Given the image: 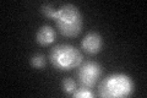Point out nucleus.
<instances>
[{"instance_id":"nucleus-1","label":"nucleus","mask_w":147,"mask_h":98,"mask_svg":"<svg viewBox=\"0 0 147 98\" xmlns=\"http://www.w3.org/2000/svg\"><path fill=\"white\" fill-rule=\"evenodd\" d=\"M53 18L59 32L65 37H76L82 28V15L72 4H65L55 10Z\"/></svg>"},{"instance_id":"nucleus-2","label":"nucleus","mask_w":147,"mask_h":98,"mask_svg":"<svg viewBox=\"0 0 147 98\" xmlns=\"http://www.w3.org/2000/svg\"><path fill=\"white\" fill-rule=\"evenodd\" d=\"M134 91V81L125 74H112L103 78L98 86V95L100 97L120 98L130 96Z\"/></svg>"},{"instance_id":"nucleus-3","label":"nucleus","mask_w":147,"mask_h":98,"mask_svg":"<svg viewBox=\"0 0 147 98\" xmlns=\"http://www.w3.org/2000/svg\"><path fill=\"white\" fill-rule=\"evenodd\" d=\"M50 63L55 69L60 71H69L71 69L79 68L82 64V54L77 48L69 44L57 45L50 50Z\"/></svg>"},{"instance_id":"nucleus-4","label":"nucleus","mask_w":147,"mask_h":98,"mask_svg":"<svg viewBox=\"0 0 147 98\" xmlns=\"http://www.w3.org/2000/svg\"><path fill=\"white\" fill-rule=\"evenodd\" d=\"M80 70L77 74L79 77V83L81 87L85 88H91L97 83L98 78L100 77L102 74V69H100L99 64L96 62H86L80 65Z\"/></svg>"},{"instance_id":"nucleus-5","label":"nucleus","mask_w":147,"mask_h":98,"mask_svg":"<svg viewBox=\"0 0 147 98\" xmlns=\"http://www.w3.org/2000/svg\"><path fill=\"white\" fill-rule=\"evenodd\" d=\"M102 45H103V38L97 32H88L81 42V47L84 49V52L88 54L99 53L100 49H102Z\"/></svg>"},{"instance_id":"nucleus-6","label":"nucleus","mask_w":147,"mask_h":98,"mask_svg":"<svg viewBox=\"0 0 147 98\" xmlns=\"http://www.w3.org/2000/svg\"><path fill=\"white\" fill-rule=\"evenodd\" d=\"M55 37H57V33H55V30L53 27L49 26V25H44L38 30V32H37L36 41L38 44L45 47V45L52 44L55 41Z\"/></svg>"},{"instance_id":"nucleus-7","label":"nucleus","mask_w":147,"mask_h":98,"mask_svg":"<svg viewBox=\"0 0 147 98\" xmlns=\"http://www.w3.org/2000/svg\"><path fill=\"white\" fill-rule=\"evenodd\" d=\"M61 88H63V91L65 92L66 95H74V92L77 90L76 82H75V80H74V78H71V77L64 78V80L61 81Z\"/></svg>"},{"instance_id":"nucleus-8","label":"nucleus","mask_w":147,"mask_h":98,"mask_svg":"<svg viewBox=\"0 0 147 98\" xmlns=\"http://www.w3.org/2000/svg\"><path fill=\"white\" fill-rule=\"evenodd\" d=\"M31 65L36 69H42L45 66V58L42 54H34L31 58Z\"/></svg>"},{"instance_id":"nucleus-9","label":"nucleus","mask_w":147,"mask_h":98,"mask_svg":"<svg viewBox=\"0 0 147 98\" xmlns=\"http://www.w3.org/2000/svg\"><path fill=\"white\" fill-rule=\"evenodd\" d=\"M74 97H77V98H81V97H87V98H90V97H93V92H92L90 88H85V87H80V88H77V90L74 92Z\"/></svg>"},{"instance_id":"nucleus-10","label":"nucleus","mask_w":147,"mask_h":98,"mask_svg":"<svg viewBox=\"0 0 147 98\" xmlns=\"http://www.w3.org/2000/svg\"><path fill=\"white\" fill-rule=\"evenodd\" d=\"M42 12L47 17H50V18H53V16H54V12H55V10L57 9H54L50 4H44V5H42Z\"/></svg>"}]
</instances>
